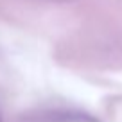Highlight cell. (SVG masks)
Here are the masks:
<instances>
[{
  "label": "cell",
  "mask_w": 122,
  "mask_h": 122,
  "mask_svg": "<svg viewBox=\"0 0 122 122\" xmlns=\"http://www.w3.org/2000/svg\"><path fill=\"white\" fill-rule=\"evenodd\" d=\"M0 122H2V118H0Z\"/></svg>",
  "instance_id": "cell-2"
},
{
  "label": "cell",
  "mask_w": 122,
  "mask_h": 122,
  "mask_svg": "<svg viewBox=\"0 0 122 122\" xmlns=\"http://www.w3.org/2000/svg\"><path fill=\"white\" fill-rule=\"evenodd\" d=\"M50 2H72V0H50Z\"/></svg>",
  "instance_id": "cell-1"
}]
</instances>
